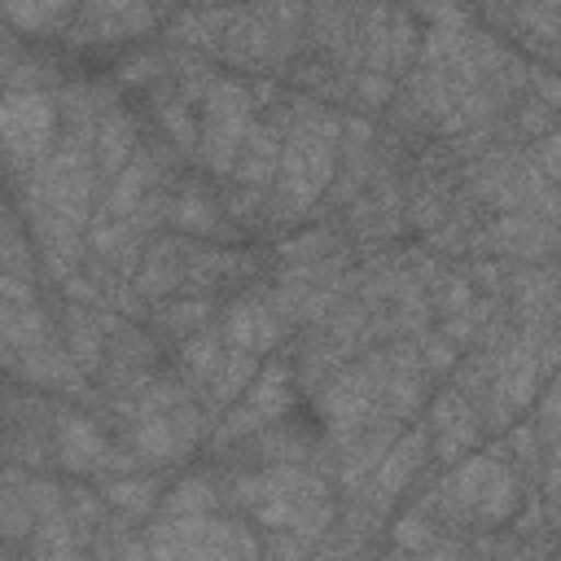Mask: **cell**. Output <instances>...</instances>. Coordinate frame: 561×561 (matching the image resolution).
<instances>
[{
	"label": "cell",
	"mask_w": 561,
	"mask_h": 561,
	"mask_svg": "<svg viewBox=\"0 0 561 561\" xmlns=\"http://www.w3.org/2000/svg\"><path fill=\"white\" fill-rule=\"evenodd\" d=\"M337 127L329 118H311L298 127V136L280 149V184H276V202H285L289 210H307L320 188L333 175V158H337Z\"/></svg>",
	"instance_id": "cell-1"
},
{
	"label": "cell",
	"mask_w": 561,
	"mask_h": 561,
	"mask_svg": "<svg viewBox=\"0 0 561 561\" xmlns=\"http://www.w3.org/2000/svg\"><path fill=\"white\" fill-rule=\"evenodd\" d=\"M57 131V110L44 92L18 88L0 101V158L13 167H35Z\"/></svg>",
	"instance_id": "cell-2"
},
{
	"label": "cell",
	"mask_w": 561,
	"mask_h": 561,
	"mask_svg": "<svg viewBox=\"0 0 561 561\" xmlns=\"http://www.w3.org/2000/svg\"><path fill=\"white\" fill-rule=\"evenodd\" d=\"M245 127H250V92L232 79L206 83V127H202V136H206V162L215 171H232Z\"/></svg>",
	"instance_id": "cell-3"
},
{
	"label": "cell",
	"mask_w": 561,
	"mask_h": 561,
	"mask_svg": "<svg viewBox=\"0 0 561 561\" xmlns=\"http://www.w3.org/2000/svg\"><path fill=\"white\" fill-rule=\"evenodd\" d=\"M447 491H451V504L473 508L478 517H491V522L508 517L517 508V500H522L517 478L508 473V465L504 460H491V456H478V460L460 465Z\"/></svg>",
	"instance_id": "cell-4"
},
{
	"label": "cell",
	"mask_w": 561,
	"mask_h": 561,
	"mask_svg": "<svg viewBox=\"0 0 561 561\" xmlns=\"http://www.w3.org/2000/svg\"><path fill=\"white\" fill-rule=\"evenodd\" d=\"M197 438V416L193 412H149L140 416V425L131 430V447L140 460H175L180 451H188Z\"/></svg>",
	"instance_id": "cell-5"
},
{
	"label": "cell",
	"mask_w": 561,
	"mask_h": 561,
	"mask_svg": "<svg viewBox=\"0 0 561 561\" xmlns=\"http://www.w3.org/2000/svg\"><path fill=\"white\" fill-rule=\"evenodd\" d=\"M57 456L75 473H96V469H105L114 460V451L105 447L101 430L92 421H83V416H61L57 421Z\"/></svg>",
	"instance_id": "cell-6"
},
{
	"label": "cell",
	"mask_w": 561,
	"mask_h": 561,
	"mask_svg": "<svg viewBox=\"0 0 561 561\" xmlns=\"http://www.w3.org/2000/svg\"><path fill=\"white\" fill-rule=\"evenodd\" d=\"M285 399H289V390H285V373H280L276 364H267L263 373L250 377V390H245V399H241V408L232 412V425H228L224 434H241V430H250V425H263V421L280 416Z\"/></svg>",
	"instance_id": "cell-7"
},
{
	"label": "cell",
	"mask_w": 561,
	"mask_h": 561,
	"mask_svg": "<svg viewBox=\"0 0 561 561\" xmlns=\"http://www.w3.org/2000/svg\"><path fill=\"white\" fill-rule=\"evenodd\" d=\"M153 9L149 0H88L83 31L92 39H118V35H140L149 31Z\"/></svg>",
	"instance_id": "cell-8"
},
{
	"label": "cell",
	"mask_w": 561,
	"mask_h": 561,
	"mask_svg": "<svg viewBox=\"0 0 561 561\" xmlns=\"http://www.w3.org/2000/svg\"><path fill=\"white\" fill-rule=\"evenodd\" d=\"M280 337V316L272 311V307H263V302H241V307H232V316H228V324H224V342L228 346H237V351H267L272 342Z\"/></svg>",
	"instance_id": "cell-9"
},
{
	"label": "cell",
	"mask_w": 561,
	"mask_h": 561,
	"mask_svg": "<svg viewBox=\"0 0 561 561\" xmlns=\"http://www.w3.org/2000/svg\"><path fill=\"white\" fill-rule=\"evenodd\" d=\"M232 167H237V180H241V184H250V188L267 184V180L276 175V167H280V140H276V131H272L267 123L245 127Z\"/></svg>",
	"instance_id": "cell-10"
},
{
	"label": "cell",
	"mask_w": 561,
	"mask_h": 561,
	"mask_svg": "<svg viewBox=\"0 0 561 561\" xmlns=\"http://www.w3.org/2000/svg\"><path fill=\"white\" fill-rule=\"evenodd\" d=\"M421 456H425V434H421V430L403 434V438L390 447V456L373 465V469H377V473H373V491H377V500L399 495V491L412 482V473L421 469Z\"/></svg>",
	"instance_id": "cell-11"
},
{
	"label": "cell",
	"mask_w": 561,
	"mask_h": 561,
	"mask_svg": "<svg viewBox=\"0 0 561 561\" xmlns=\"http://www.w3.org/2000/svg\"><path fill=\"white\" fill-rule=\"evenodd\" d=\"M438 456L443 460H456L465 447H473V438H478V421L465 412V403L456 399V394H447L443 403H438Z\"/></svg>",
	"instance_id": "cell-12"
},
{
	"label": "cell",
	"mask_w": 561,
	"mask_h": 561,
	"mask_svg": "<svg viewBox=\"0 0 561 561\" xmlns=\"http://www.w3.org/2000/svg\"><path fill=\"white\" fill-rule=\"evenodd\" d=\"M250 377H254V351H237V346H228L224 359H219V373L210 377L215 399H219V403H232V399L250 386Z\"/></svg>",
	"instance_id": "cell-13"
},
{
	"label": "cell",
	"mask_w": 561,
	"mask_h": 561,
	"mask_svg": "<svg viewBox=\"0 0 561 561\" xmlns=\"http://www.w3.org/2000/svg\"><path fill=\"white\" fill-rule=\"evenodd\" d=\"M131 153V123L123 114H105L101 127H96V162L105 171H118Z\"/></svg>",
	"instance_id": "cell-14"
},
{
	"label": "cell",
	"mask_w": 561,
	"mask_h": 561,
	"mask_svg": "<svg viewBox=\"0 0 561 561\" xmlns=\"http://www.w3.org/2000/svg\"><path fill=\"white\" fill-rule=\"evenodd\" d=\"M66 9H70V0H4V18L18 31H48L61 22Z\"/></svg>",
	"instance_id": "cell-15"
},
{
	"label": "cell",
	"mask_w": 561,
	"mask_h": 561,
	"mask_svg": "<svg viewBox=\"0 0 561 561\" xmlns=\"http://www.w3.org/2000/svg\"><path fill=\"white\" fill-rule=\"evenodd\" d=\"M219 359H224V351H219V342H215L210 333H197V337L180 351V364H184V373H188L193 381H210V377L219 373Z\"/></svg>",
	"instance_id": "cell-16"
},
{
	"label": "cell",
	"mask_w": 561,
	"mask_h": 561,
	"mask_svg": "<svg viewBox=\"0 0 561 561\" xmlns=\"http://www.w3.org/2000/svg\"><path fill=\"white\" fill-rule=\"evenodd\" d=\"M114 508H123V513H145L149 504H153V482H140V478H114V482H105V491H101Z\"/></svg>",
	"instance_id": "cell-17"
},
{
	"label": "cell",
	"mask_w": 561,
	"mask_h": 561,
	"mask_svg": "<svg viewBox=\"0 0 561 561\" xmlns=\"http://www.w3.org/2000/svg\"><path fill=\"white\" fill-rule=\"evenodd\" d=\"M167 517H197V513H210L215 508V491L206 482H184L167 495Z\"/></svg>",
	"instance_id": "cell-18"
},
{
	"label": "cell",
	"mask_w": 561,
	"mask_h": 561,
	"mask_svg": "<svg viewBox=\"0 0 561 561\" xmlns=\"http://www.w3.org/2000/svg\"><path fill=\"white\" fill-rule=\"evenodd\" d=\"M175 276H180L175 254H171L167 245H153L149 259H145V267H140V289H145V294H162V289L175 285Z\"/></svg>",
	"instance_id": "cell-19"
},
{
	"label": "cell",
	"mask_w": 561,
	"mask_h": 561,
	"mask_svg": "<svg viewBox=\"0 0 561 561\" xmlns=\"http://www.w3.org/2000/svg\"><path fill=\"white\" fill-rule=\"evenodd\" d=\"M96 351H101L96 324H83V320L75 316V320H70V359H75V368L92 373V368H96Z\"/></svg>",
	"instance_id": "cell-20"
},
{
	"label": "cell",
	"mask_w": 561,
	"mask_h": 561,
	"mask_svg": "<svg viewBox=\"0 0 561 561\" xmlns=\"http://www.w3.org/2000/svg\"><path fill=\"white\" fill-rule=\"evenodd\" d=\"M206 311H210L206 302H180V307L167 316V324H171V329H188V324H202Z\"/></svg>",
	"instance_id": "cell-21"
}]
</instances>
